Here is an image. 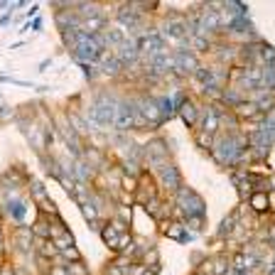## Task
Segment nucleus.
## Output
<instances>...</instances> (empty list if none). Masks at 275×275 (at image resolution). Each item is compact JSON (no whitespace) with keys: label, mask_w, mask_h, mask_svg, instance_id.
<instances>
[{"label":"nucleus","mask_w":275,"mask_h":275,"mask_svg":"<svg viewBox=\"0 0 275 275\" xmlns=\"http://www.w3.org/2000/svg\"><path fill=\"white\" fill-rule=\"evenodd\" d=\"M59 256H64V261H67V263H76V261L81 258V253L76 251V246H74V248H67V251H62Z\"/></svg>","instance_id":"7c9ffc66"},{"label":"nucleus","mask_w":275,"mask_h":275,"mask_svg":"<svg viewBox=\"0 0 275 275\" xmlns=\"http://www.w3.org/2000/svg\"><path fill=\"white\" fill-rule=\"evenodd\" d=\"M172 64H175V74L182 76H194L197 69L202 67L194 52H172Z\"/></svg>","instance_id":"9d476101"},{"label":"nucleus","mask_w":275,"mask_h":275,"mask_svg":"<svg viewBox=\"0 0 275 275\" xmlns=\"http://www.w3.org/2000/svg\"><path fill=\"white\" fill-rule=\"evenodd\" d=\"M246 147H248V140L241 133H224V136H219L214 140L211 155L221 167H233V165L243 162Z\"/></svg>","instance_id":"f257e3e1"},{"label":"nucleus","mask_w":275,"mask_h":275,"mask_svg":"<svg viewBox=\"0 0 275 275\" xmlns=\"http://www.w3.org/2000/svg\"><path fill=\"white\" fill-rule=\"evenodd\" d=\"M2 243H5V233H2V229H0V253H2Z\"/></svg>","instance_id":"e433bc0d"},{"label":"nucleus","mask_w":275,"mask_h":275,"mask_svg":"<svg viewBox=\"0 0 275 275\" xmlns=\"http://www.w3.org/2000/svg\"><path fill=\"white\" fill-rule=\"evenodd\" d=\"M238 216H241L238 211H231V214H229V216H226V219L221 221V226H219V236H221V238H226V236H229L231 231L236 233V226H238Z\"/></svg>","instance_id":"b1692460"},{"label":"nucleus","mask_w":275,"mask_h":275,"mask_svg":"<svg viewBox=\"0 0 275 275\" xmlns=\"http://www.w3.org/2000/svg\"><path fill=\"white\" fill-rule=\"evenodd\" d=\"M142 157L152 165V167H162V165H167V162H172L170 157H172V150L167 147V142L162 140V138H155V140H150L145 147H142Z\"/></svg>","instance_id":"423d86ee"},{"label":"nucleus","mask_w":275,"mask_h":275,"mask_svg":"<svg viewBox=\"0 0 275 275\" xmlns=\"http://www.w3.org/2000/svg\"><path fill=\"white\" fill-rule=\"evenodd\" d=\"M32 241H37L35 233H32V229H22V226H17V231H15V243H17V248L27 253V251L32 248Z\"/></svg>","instance_id":"4be33fe9"},{"label":"nucleus","mask_w":275,"mask_h":275,"mask_svg":"<svg viewBox=\"0 0 275 275\" xmlns=\"http://www.w3.org/2000/svg\"><path fill=\"white\" fill-rule=\"evenodd\" d=\"M123 67H126V64H123L113 52H108V49H106V52L101 54V59H98V71H101V74H108V76H118V74L123 71Z\"/></svg>","instance_id":"dca6fc26"},{"label":"nucleus","mask_w":275,"mask_h":275,"mask_svg":"<svg viewBox=\"0 0 275 275\" xmlns=\"http://www.w3.org/2000/svg\"><path fill=\"white\" fill-rule=\"evenodd\" d=\"M121 184H123V189H126V192H136V189H138V177L123 175V177H121Z\"/></svg>","instance_id":"c756f323"},{"label":"nucleus","mask_w":275,"mask_h":275,"mask_svg":"<svg viewBox=\"0 0 275 275\" xmlns=\"http://www.w3.org/2000/svg\"><path fill=\"white\" fill-rule=\"evenodd\" d=\"M165 49H167V42H165L160 30H147L142 37H138V54H140L142 62L152 59L155 54H160Z\"/></svg>","instance_id":"20e7f679"},{"label":"nucleus","mask_w":275,"mask_h":275,"mask_svg":"<svg viewBox=\"0 0 275 275\" xmlns=\"http://www.w3.org/2000/svg\"><path fill=\"white\" fill-rule=\"evenodd\" d=\"M251 202V206L256 209V211H268V206H271V199H268V194H263V192H253V197L248 199Z\"/></svg>","instance_id":"a878e982"},{"label":"nucleus","mask_w":275,"mask_h":275,"mask_svg":"<svg viewBox=\"0 0 275 275\" xmlns=\"http://www.w3.org/2000/svg\"><path fill=\"white\" fill-rule=\"evenodd\" d=\"M0 275H12V271H10V268H2V273Z\"/></svg>","instance_id":"58836bf2"},{"label":"nucleus","mask_w":275,"mask_h":275,"mask_svg":"<svg viewBox=\"0 0 275 275\" xmlns=\"http://www.w3.org/2000/svg\"><path fill=\"white\" fill-rule=\"evenodd\" d=\"M79 209H81V214L86 216V221H89V224H93V221L101 216L98 206L93 204V202H89V199H86V202H79Z\"/></svg>","instance_id":"393cba45"},{"label":"nucleus","mask_w":275,"mask_h":275,"mask_svg":"<svg viewBox=\"0 0 275 275\" xmlns=\"http://www.w3.org/2000/svg\"><path fill=\"white\" fill-rule=\"evenodd\" d=\"M258 263H261V258H258V256H253V253H241V256H236V258H233V263H231V266H233V268H238L241 273H251Z\"/></svg>","instance_id":"aec40b11"},{"label":"nucleus","mask_w":275,"mask_h":275,"mask_svg":"<svg viewBox=\"0 0 275 275\" xmlns=\"http://www.w3.org/2000/svg\"><path fill=\"white\" fill-rule=\"evenodd\" d=\"M219 101H224L226 106H231V108H236V106H238L241 101H246V98H243V93H241L238 89H233V86H229V89H224V91H221V98H219Z\"/></svg>","instance_id":"5701e85b"},{"label":"nucleus","mask_w":275,"mask_h":275,"mask_svg":"<svg viewBox=\"0 0 275 275\" xmlns=\"http://www.w3.org/2000/svg\"><path fill=\"white\" fill-rule=\"evenodd\" d=\"M113 128L116 131H131L133 128V98L118 96L116 113H113Z\"/></svg>","instance_id":"6e6552de"},{"label":"nucleus","mask_w":275,"mask_h":275,"mask_svg":"<svg viewBox=\"0 0 275 275\" xmlns=\"http://www.w3.org/2000/svg\"><path fill=\"white\" fill-rule=\"evenodd\" d=\"M67 268H69V273H71V275H89L84 266H76V263H69Z\"/></svg>","instance_id":"2f4dec72"},{"label":"nucleus","mask_w":275,"mask_h":275,"mask_svg":"<svg viewBox=\"0 0 275 275\" xmlns=\"http://www.w3.org/2000/svg\"><path fill=\"white\" fill-rule=\"evenodd\" d=\"M116 103H118V96L116 93H108V91H101L93 96L91 106L86 108V121L93 131H108L113 128V113H116Z\"/></svg>","instance_id":"f03ea898"},{"label":"nucleus","mask_w":275,"mask_h":275,"mask_svg":"<svg viewBox=\"0 0 275 275\" xmlns=\"http://www.w3.org/2000/svg\"><path fill=\"white\" fill-rule=\"evenodd\" d=\"M214 140H216L214 136H206V133H199V138H197V145H199L202 150H214Z\"/></svg>","instance_id":"c85d7f7f"},{"label":"nucleus","mask_w":275,"mask_h":275,"mask_svg":"<svg viewBox=\"0 0 275 275\" xmlns=\"http://www.w3.org/2000/svg\"><path fill=\"white\" fill-rule=\"evenodd\" d=\"M0 206H2V211L7 214V219H10L15 226H22V224H25L27 202H25L22 197H17L15 192H0Z\"/></svg>","instance_id":"39448f33"},{"label":"nucleus","mask_w":275,"mask_h":275,"mask_svg":"<svg viewBox=\"0 0 275 275\" xmlns=\"http://www.w3.org/2000/svg\"><path fill=\"white\" fill-rule=\"evenodd\" d=\"M177 116H180V118H182L189 128H194V126H199V123H202V108H199V106H197V101H194V98H189V96H187V101L180 106Z\"/></svg>","instance_id":"ddd939ff"},{"label":"nucleus","mask_w":275,"mask_h":275,"mask_svg":"<svg viewBox=\"0 0 275 275\" xmlns=\"http://www.w3.org/2000/svg\"><path fill=\"white\" fill-rule=\"evenodd\" d=\"M7 7H10V5H7L5 0H0V10H7Z\"/></svg>","instance_id":"4c0bfd02"},{"label":"nucleus","mask_w":275,"mask_h":275,"mask_svg":"<svg viewBox=\"0 0 275 275\" xmlns=\"http://www.w3.org/2000/svg\"><path fill=\"white\" fill-rule=\"evenodd\" d=\"M233 116H236V118H243V121H256L258 108H256V103H253L251 98H246V101H241V103L233 108Z\"/></svg>","instance_id":"412c9836"},{"label":"nucleus","mask_w":275,"mask_h":275,"mask_svg":"<svg viewBox=\"0 0 275 275\" xmlns=\"http://www.w3.org/2000/svg\"><path fill=\"white\" fill-rule=\"evenodd\" d=\"M30 27H32V30H42V20H40V17H35V20L30 22Z\"/></svg>","instance_id":"c9c22d12"},{"label":"nucleus","mask_w":275,"mask_h":275,"mask_svg":"<svg viewBox=\"0 0 275 275\" xmlns=\"http://www.w3.org/2000/svg\"><path fill=\"white\" fill-rule=\"evenodd\" d=\"M261 71H263V91L275 93V67H261Z\"/></svg>","instance_id":"bb28decb"},{"label":"nucleus","mask_w":275,"mask_h":275,"mask_svg":"<svg viewBox=\"0 0 275 275\" xmlns=\"http://www.w3.org/2000/svg\"><path fill=\"white\" fill-rule=\"evenodd\" d=\"M206 214V206H204V199L189 189V187H180L175 192V219L177 221H187V219H204Z\"/></svg>","instance_id":"7ed1b4c3"},{"label":"nucleus","mask_w":275,"mask_h":275,"mask_svg":"<svg viewBox=\"0 0 275 275\" xmlns=\"http://www.w3.org/2000/svg\"><path fill=\"white\" fill-rule=\"evenodd\" d=\"M123 64H136L140 62V54H138V40L136 37H126V42L118 47V52H113Z\"/></svg>","instance_id":"2eb2a0df"},{"label":"nucleus","mask_w":275,"mask_h":275,"mask_svg":"<svg viewBox=\"0 0 275 275\" xmlns=\"http://www.w3.org/2000/svg\"><path fill=\"white\" fill-rule=\"evenodd\" d=\"M167 236H170L172 241H177V243H189V241L194 238V233H192L182 221H175V224L167 229Z\"/></svg>","instance_id":"6ab92c4d"},{"label":"nucleus","mask_w":275,"mask_h":275,"mask_svg":"<svg viewBox=\"0 0 275 275\" xmlns=\"http://www.w3.org/2000/svg\"><path fill=\"white\" fill-rule=\"evenodd\" d=\"M27 187H30L32 199H35V202H37V206H40V211H45V214H49V216H59V209H57V204L49 199L47 187H45V182H42V180L32 177V180L27 182Z\"/></svg>","instance_id":"0eeeda50"},{"label":"nucleus","mask_w":275,"mask_h":275,"mask_svg":"<svg viewBox=\"0 0 275 275\" xmlns=\"http://www.w3.org/2000/svg\"><path fill=\"white\" fill-rule=\"evenodd\" d=\"M199 128H202V133H206V136H216V133L221 131V113H219L216 106H206L204 108Z\"/></svg>","instance_id":"4468645a"},{"label":"nucleus","mask_w":275,"mask_h":275,"mask_svg":"<svg viewBox=\"0 0 275 275\" xmlns=\"http://www.w3.org/2000/svg\"><path fill=\"white\" fill-rule=\"evenodd\" d=\"M49 275H71V273H69L67 266H54V268L49 271Z\"/></svg>","instance_id":"473e14b6"},{"label":"nucleus","mask_w":275,"mask_h":275,"mask_svg":"<svg viewBox=\"0 0 275 275\" xmlns=\"http://www.w3.org/2000/svg\"><path fill=\"white\" fill-rule=\"evenodd\" d=\"M251 101L256 103L258 113H266V116L273 113V108H275V93L273 91H256Z\"/></svg>","instance_id":"a211bd4d"},{"label":"nucleus","mask_w":275,"mask_h":275,"mask_svg":"<svg viewBox=\"0 0 275 275\" xmlns=\"http://www.w3.org/2000/svg\"><path fill=\"white\" fill-rule=\"evenodd\" d=\"M140 111H142V118L147 123V128H157L165 123V116L157 106V96H140Z\"/></svg>","instance_id":"1a4fd4ad"},{"label":"nucleus","mask_w":275,"mask_h":275,"mask_svg":"<svg viewBox=\"0 0 275 275\" xmlns=\"http://www.w3.org/2000/svg\"><path fill=\"white\" fill-rule=\"evenodd\" d=\"M10 20H12V17H10V12H5V15L0 17V27H7V25H10Z\"/></svg>","instance_id":"72a5a7b5"},{"label":"nucleus","mask_w":275,"mask_h":275,"mask_svg":"<svg viewBox=\"0 0 275 275\" xmlns=\"http://www.w3.org/2000/svg\"><path fill=\"white\" fill-rule=\"evenodd\" d=\"M157 106H160V111H162L165 121H170V118L175 116V108H172V101H170V96H157Z\"/></svg>","instance_id":"cd10ccee"},{"label":"nucleus","mask_w":275,"mask_h":275,"mask_svg":"<svg viewBox=\"0 0 275 275\" xmlns=\"http://www.w3.org/2000/svg\"><path fill=\"white\" fill-rule=\"evenodd\" d=\"M160 32H162V37H165V42L170 40V42H182L184 37H187V27H184V20H180V17H167L165 22H162V27H160Z\"/></svg>","instance_id":"f8f14e48"},{"label":"nucleus","mask_w":275,"mask_h":275,"mask_svg":"<svg viewBox=\"0 0 275 275\" xmlns=\"http://www.w3.org/2000/svg\"><path fill=\"white\" fill-rule=\"evenodd\" d=\"M138 275H157V268H152V266H150V268H142Z\"/></svg>","instance_id":"f704fd0d"},{"label":"nucleus","mask_w":275,"mask_h":275,"mask_svg":"<svg viewBox=\"0 0 275 275\" xmlns=\"http://www.w3.org/2000/svg\"><path fill=\"white\" fill-rule=\"evenodd\" d=\"M231 182H233V187L238 189L241 199H251V197H253L256 187H253V177H251V175L238 172V175H233V177H231Z\"/></svg>","instance_id":"f3484780"},{"label":"nucleus","mask_w":275,"mask_h":275,"mask_svg":"<svg viewBox=\"0 0 275 275\" xmlns=\"http://www.w3.org/2000/svg\"><path fill=\"white\" fill-rule=\"evenodd\" d=\"M157 175H160V184H162L167 192H177V189L182 187V175H180V167H177L175 162L162 165V167L157 170Z\"/></svg>","instance_id":"9b49d317"}]
</instances>
